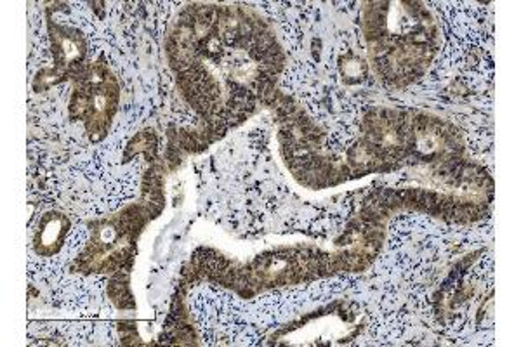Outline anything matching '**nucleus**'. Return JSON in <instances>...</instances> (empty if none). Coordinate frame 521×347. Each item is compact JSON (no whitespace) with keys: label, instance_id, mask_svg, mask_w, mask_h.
Segmentation results:
<instances>
[{"label":"nucleus","instance_id":"1","mask_svg":"<svg viewBox=\"0 0 521 347\" xmlns=\"http://www.w3.org/2000/svg\"><path fill=\"white\" fill-rule=\"evenodd\" d=\"M70 230V220L58 212H49L42 217L38 231L35 235V250L37 254L49 257L63 247L66 233Z\"/></svg>","mask_w":521,"mask_h":347},{"label":"nucleus","instance_id":"2","mask_svg":"<svg viewBox=\"0 0 521 347\" xmlns=\"http://www.w3.org/2000/svg\"><path fill=\"white\" fill-rule=\"evenodd\" d=\"M157 149V137L153 130H143V132L137 134L132 141L127 144V149H125V160H130L132 156L140 155V153H144L146 156L155 155Z\"/></svg>","mask_w":521,"mask_h":347},{"label":"nucleus","instance_id":"3","mask_svg":"<svg viewBox=\"0 0 521 347\" xmlns=\"http://www.w3.org/2000/svg\"><path fill=\"white\" fill-rule=\"evenodd\" d=\"M341 73L346 84H357L367 77V63L362 58L354 56L353 53H347L341 59Z\"/></svg>","mask_w":521,"mask_h":347}]
</instances>
